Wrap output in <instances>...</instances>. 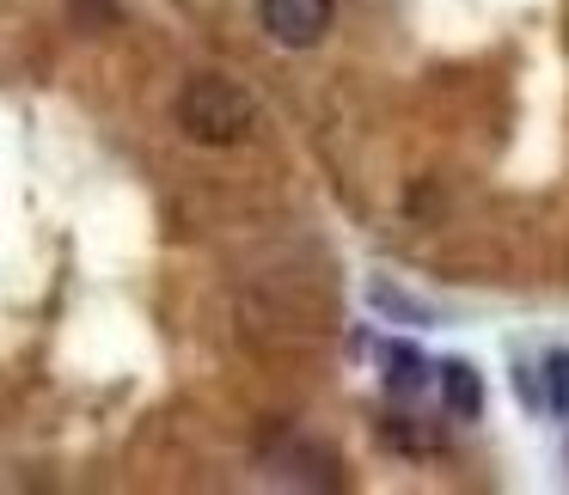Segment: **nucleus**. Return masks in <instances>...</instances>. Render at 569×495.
Returning <instances> with one entry per match:
<instances>
[{
  "instance_id": "nucleus-1",
  "label": "nucleus",
  "mask_w": 569,
  "mask_h": 495,
  "mask_svg": "<svg viewBox=\"0 0 569 495\" xmlns=\"http://www.w3.org/2000/svg\"><path fill=\"white\" fill-rule=\"evenodd\" d=\"M251 123H258V104L227 74H197L178 92V129L202 148H233V141L251 135Z\"/></svg>"
},
{
  "instance_id": "nucleus-2",
  "label": "nucleus",
  "mask_w": 569,
  "mask_h": 495,
  "mask_svg": "<svg viewBox=\"0 0 569 495\" xmlns=\"http://www.w3.org/2000/svg\"><path fill=\"white\" fill-rule=\"evenodd\" d=\"M258 19H263V31H270V43H282V50H312V43H325L337 7L331 0H258Z\"/></svg>"
},
{
  "instance_id": "nucleus-3",
  "label": "nucleus",
  "mask_w": 569,
  "mask_h": 495,
  "mask_svg": "<svg viewBox=\"0 0 569 495\" xmlns=\"http://www.w3.org/2000/svg\"><path fill=\"white\" fill-rule=\"evenodd\" d=\"M435 380H441V397H447V416H478L483 410V380L471 361H441L435 367Z\"/></svg>"
},
{
  "instance_id": "nucleus-4",
  "label": "nucleus",
  "mask_w": 569,
  "mask_h": 495,
  "mask_svg": "<svg viewBox=\"0 0 569 495\" xmlns=\"http://www.w3.org/2000/svg\"><path fill=\"white\" fill-rule=\"evenodd\" d=\"M380 355H386V367H392V373H386V392H392V397H417L422 385L435 380V367L410 343H380Z\"/></svg>"
},
{
  "instance_id": "nucleus-5",
  "label": "nucleus",
  "mask_w": 569,
  "mask_h": 495,
  "mask_svg": "<svg viewBox=\"0 0 569 495\" xmlns=\"http://www.w3.org/2000/svg\"><path fill=\"white\" fill-rule=\"evenodd\" d=\"M545 380H551L545 404H551V410H569V348H557V355L545 361Z\"/></svg>"
}]
</instances>
